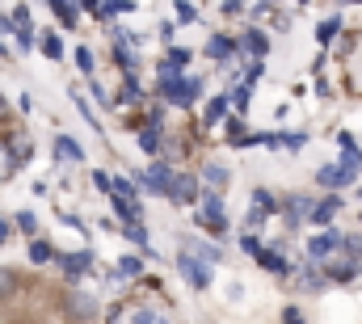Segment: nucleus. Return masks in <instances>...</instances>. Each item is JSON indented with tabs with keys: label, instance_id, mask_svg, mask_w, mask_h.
I'll return each mask as SVG.
<instances>
[{
	"label": "nucleus",
	"instance_id": "obj_1",
	"mask_svg": "<svg viewBox=\"0 0 362 324\" xmlns=\"http://www.w3.org/2000/svg\"><path fill=\"white\" fill-rule=\"evenodd\" d=\"M194 219H198L206 232H223V228H228V215H223V202H219L215 190L198 194V211H194Z\"/></svg>",
	"mask_w": 362,
	"mask_h": 324
},
{
	"label": "nucleus",
	"instance_id": "obj_2",
	"mask_svg": "<svg viewBox=\"0 0 362 324\" xmlns=\"http://www.w3.org/2000/svg\"><path fill=\"white\" fill-rule=\"evenodd\" d=\"M135 177H139V185H144V190H152V194H165V198H169V190H173V177H177V173H173L169 164H152L148 173H135Z\"/></svg>",
	"mask_w": 362,
	"mask_h": 324
},
{
	"label": "nucleus",
	"instance_id": "obj_3",
	"mask_svg": "<svg viewBox=\"0 0 362 324\" xmlns=\"http://www.w3.org/2000/svg\"><path fill=\"white\" fill-rule=\"evenodd\" d=\"M177 265H181V274H185L189 287H198V291L211 287V261H194V253H181Z\"/></svg>",
	"mask_w": 362,
	"mask_h": 324
},
{
	"label": "nucleus",
	"instance_id": "obj_4",
	"mask_svg": "<svg viewBox=\"0 0 362 324\" xmlns=\"http://www.w3.org/2000/svg\"><path fill=\"white\" fill-rule=\"evenodd\" d=\"M358 177V168H350V164L341 161V164H325L320 173H316V181L325 185V190H341V185H350Z\"/></svg>",
	"mask_w": 362,
	"mask_h": 324
},
{
	"label": "nucleus",
	"instance_id": "obj_5",
	"mask_svg": "<svg viewBox=\"0 0 362 324\" xmlns=\"http://www.w3.org/2000/svg\"><path fill=\"white\" fill-rule=\"evenodd\" d=\"M341 241H346V236H337V232H320V236L308 241V257H312V261H325V257H333V253L341 248Z\"/></svg>",
	"mask_w": 362,
	"mask_h": 324
},
{
	"label": "nucleus",
	"instance_id": "obj_6",
	"mask_svg": "<svg viewBox=\"0 0 362 324\" xmlns=\"http://www.w3.org/2000/svg\"><path fill=\"white\" fill-rule=\"evenodd\" d=\"M169 198H173V202H198V177H185V173H177V177H173Z\"/></svg>",
	"mask_w": 362,
	"mask_h": 324
},
{
	"label": "nucleus",
	"instance_id": "obj_7",
	"mask_svg": "<svg viewBox=\"0 0 362 324\" xmlns=\"http://www.w3.org/2000/svg\"><path fill=\"white\" fill-rule=\"evenodd\" d=\"M114 211H118V219H122V224H139V219H144L139 198H118V194H114Z\"/></svg>",
	"mask_w": 362,
	"mask_h": 324
},
{
	"label": "nucleus",
	"instance_id": "obj_8",
	"mask_svg": "<svg viewBox=\"0 0 362 324\" xmlns=\"http://www.w3.org/2000/svg\"><path fill=\"white\" fill-rule=\"evenodd\" d=\"M59 265H64L68 278H81V274L93 265V253H68V257H59Z\"/></svg>",
	"mask_w": 362,
	"mask_h": 324
},
{
	"label": "nucleus",
	"instance_id": "obj_9",
	"mask_svg": "<svg viewBox=\"0 0 362 324\" xmlns=\"http://www.w3.org/2000/svg\"><path fill=\"white\" fill-rule=\"evenodd\" d=\"M337 211H341V198H325V202H316V207H312V224H320V228H325V224H333V215H337Z\"/></svg>",
	"mask_w": 362,
	"mask_h": 324
},
{
	"label": "nucleus",
	"instance_id": "obj_10",
	"mask_svg": "<svg viewBox=\"0 0 362 324\" xmlns=\"http://www.w3.org/2000/svg\"><path fill=\"white\" fill-rule=\"evenodd\" d=\"M206 55H211V59H232V55H236V42L223 38V34H215V38L206 42Z\"/></svg>",
	"mask_w": 362,
	"mask_h": 324
},
{
	"label": "nucleus",
	"instance_id": "obj_11",
	"mask_svg": "<svg viewBox=\"0 0 362 324\" xmlns=\"http://www.w3.org/2000/svg\"><path fill=\"white\" fill-rule=\"evenodd\" d=\"M55 156H59V161H85V152H81V144H76V139H68V135H59V139H55Z\"/></svg>",
	"mask_w": 362,
	"mask_h": 324
},
{
	"label": "nucleus",
	"instance_id": "obj_12",
	"mask_svg": "<svg viewBox=\"0 0 362 324\" xmlns=\"http://www.w3.org/2000/svg\"><path fill=\"white\" fill-rule=\"evenodd\" d=\"M202 181H206V185L219 194V190L228 185V168H223V164H206V168H202Z\"/></svg>",
	"mask_w": 362,
	"mask_h": 324
},
{
	"label": "nucleus",
	"instance_id": "obj_13",
	"mask_svg": "<svg viewBox=\"0 0 362 324\" xmlns=\"http://www.w3.org/2000/svg\"><path fill=\"white\" fill-rule=\"evenodd\" d=\"M286 219H291V224H299V219H312V202H308L303 194H299V198H291V202H286Z\"/></svg>",
	"mask_w": 362,
	"mask_h": 324
},
{
	"label": "nucleus",
	"instance_id": "obj_14",
	"mask_svg": "<svg viewBox=\"0 0 362 324\" xmlns=\"http://www.w3.org/2000/svg\"><path fill=\"white\" fill-rule=\"evenodd\" d=\"M257 261H262L266 270H274V274H286V270H291V265H286V257H282V253H274V248H262V253H257Z\"/></svg>",
	"mask_w": 362,
	"mask_h": 324
},
{
	"label": "nucleus",
	"instance_id": "obj_15",
	"mask_svg": "<svg viewBox=\"0 0 362 324\" xmlns=\"http://www.w3.org/2000/svg\"><path fill=\"white\" fill-rule=\"evenodd\" d=\"M17 156H13V148H8V144H0V181H8V177H13V173H17Z\"/></svg>",
	"mask_w": 362,
	"mask_h": 324
},
{
	"label": "nucleus",
	"instance_id": "obj_16",
	"mask_svg": "<svg viewBox=\"0 0 362 324\" xmlns=\"http://www.w3.org/2000/svg\"><path fill=\"white\" fill-rule=\"evenodd\" d=\"M245 51H253V55L262 59V55L270 51V42H266V34H262V30H249V34H245Z\"/></svg>",
	"mask_w": 362,
	"mask_h": 324
},
{
	"label": "nucleus",
	"instance_id": "obj_17",
	"mask_svg": "<svg viewBox=\"0 0 362 324\" xmlns=\"http://www.w3.org/2000/svg\"><path fill=\"white\" fill-rule=\"evenodd\" d=\"M51 8H55V17H59L68 30L76 25V4H72V0H51Z\"/></svg>",
	"mask_w": 362,
	"mask_h": 324
},
{
	"label": "nucleus",
	"instance_id": "obj_18",
	"mask_svg": "<svg viewBox=\"0 0 362 324\" xmlns=\"http://www.w3.org/2000/svg\"><path fill=\"white\" fill-rule=\"evenodd\" d=\"M299 278H303V287H308V291H320V287H325V274H320L316 265H303V270H299Z\"/></svg>",
	"mask_w": 362,
	"mask_h": 324
},
{
	"label": "nucleus",
	"instance_id": "obj_19",
	"mask_svg": "<svg viewBox=\"0 0 362 324\" xmlns=\"http://www.w3.org/2000/svg\"><path fill=\"white\" fill-rule=\"evenodd\" d=\"M131 8H135L131 0H105V4H101V21H105V17H122V13H131Z\"/></svg>",
	"mask_w": 362,
	"mask_h": 324
},
{
	"label": "nucleus",
	"instance_id": "obj_20",
	"mask_svg": "<svg viewBox=\"0 0 362 324\" xmlns=\"http://www.w3.org/2000/svg\"><path fill=\"white\" fill-rule=\"evenodd\" d=\"M51 257H55V253H51V244H47V241H34V244H30V261H34V265H47Z\"/></svg>",
	"mask_w": 362,
	"mask_h": 324
},
{
	"label": "nucleus",
	"instance_id": "obj_21",
	"mask_svg": "<svg viewBox=\"0 0 362 324\" xmlns=\"http://www.w3.org/2000/svg\"><path fill=\"white\" fill-rule=\"evenodd\" d=\"M127 241L139 244L144 253H152V244H148V232H144V224H127Z\"/></svg>",
	"mask_w": 362,
	"mask_h": 324
},
{
	"label": "nucleus",
	"instance_id": "obj_22",
	"mask_svg": "<svg viewBox=\"0 0 362 324\" xmlns=\"http://www.w3.org/2000/svg\"><path fill=\"white\" fill-rule=\"evenodd\" d=\"M341 30V17H329V21H320V30H316V42H333V34Z\"/></svg>",
	"mask_w": 362,
	"mask_h": 324
},
{
	"label": "nucleus",
	"instance_id": "obj_23",
	"mask_svg": "<svg viewBox=\"0 0 362 324\" xmlns=\"http://www.w3.org/2000/svg\"><path fill=\"white\" fill-rule=\"evenodd\" d=\"M42 55H47V59H64V42H59V34H47V38H42Z\"/></svg>",
	"mask_w": 362,
	"mask_h": 324
},
{
	"label": "nucleus",
	"instance_id": "obj_24",
	"mask_svg": "<svg viewBox=\"0 0 362 324\" xmlns=\"http://www.w3.org/2000/svg\"><path fill=\"white\" fill-rule=\"evenodd\" d=\"M118 274H122V278H139V274H144V261H139V257H122V261H118Z\"/></svg>",
	"mask_w": 362,
	"mask_h": 324
},
{
	"label": "nucleus",
	"instance_id": "obj_25",
	"mask_svg": "<svg viewBox=\"0 0 362 324\" xmlns=\"http://www.w3.org/2000/svg\"><path fill=\"white\" fill-rule=\"evenodd\" d=\"M72 97H76V105H81V114L89 118V127H93V131H97V135H101V122H97V114H93V110H89V101H85V93H81V88H72Z\"/></svg>",
	"mask_w": 362,
	"mask_h": 324
},
{
	"label": "nucleus",
	"instance_id": "obj_26",
	"mask_svg": "<svg viewBox=\"0 0 362 324\" xmlns=\"http://www.w3.org/2000/svg\"><path fill=\"white\" fill-rule=\"evenodd\" d=\"M139 148H144V152H156V148H160V135H156V127H144V131H139Z\"/></svg>",
	"mask_w": 362,
	"mask_h": 324
},
{
	"label": "nucleus",
	"instance_id": "obj_27",
	"mask_svg": "<svg viewBox=\"0 0 362 324\" xmlns=\"http://www.w3.org/2000/svg\"><path fill=\"white\" fill-rule=\"evenodd\" d=\"M223 114H228V97H215V101L206 105V122H219Z\"/></svg>",
	"mask_w": 362,
	"mask_h": 324
},
{
	"label": "nucleus",
	"instance_id": "obj_28",
	"mask_svg": "<svg viewBox=\"0 0 362 324\" xmlns=\"http://www.w3.org/2000/svg\"><path fill=\"white\" fill-rule=\"evenodd\" d=\"M114 194L118 198H135V181L131 177H114Z\"/></svg>",
	"mask_w": 362,
	"mask_h": 324
},
{
	"label": "nucleus",
	"instance_id": "obj_29",
	"mask_svg": "<svg viewBox=\"0 0 362 324\" xmlns=\"http://www.w3.org/2000/svg\"><path fill=\"white\" fill-rule=\"evenodd\" d=\"M173 8H177V21H181V25H189V21H194V17H198V13H194V4H189V0H177V4H173Z\"/></svg>",
	"mask_w": 362,
	"mask_h": 324
},
{
	"label": "nucleus",
	"instance_id": "obj_30",
	"mask_svg": "<svg viewBox=\"0 0 362 324\" xmlns=\"http://www.w3.org/2000/svg\"><path fill=\"white\" fill-rule=\"evenodd\" d=\"M278 144H282V148H291V152H299V148L308 144V135H303V131H299V135H278Z\"/></svg>",
	"mask_w": 362,
	"mask_h": 324
},
{
	"label": "nucleus",
	"instance_id": "obj_31",
	"mask_svg": "<svg viewBox=\"0 0 362 324\" xmlns=\"http://www.w3.org/2000/svg\"><path fill=\"white\" fill-rule=\"evenodd\" d=\"M93 185H97V190H105V194H114V177H110V173H101V168L93 173Z\"/></svg>",
	"mask_w": 362,
	"mask_h": 324
},
{
	"label": "nucleus",
	"instance_id": "obj_32",
	"mask_svg": "<svg viewBox=\"0 0 362 324\" xmlns=\"http://www.w3.org/2000/svg\"><path fill=\"white\" fill-rule=\"evenodd\" d=\"M76 64H81V72H85V76H93V51H89V47H81V51H76Z\"/></svg>",
	"mask_w": 362,
	"mask_h": 324
},
{
	"label": "nucleus",
	"instance_id": "obj_33",
	"mask_svg": "<svg viewBox=\"0 0 362 324\" xmlns=\"http://www.w3.org/2000/svg\"><path fill=\"white\" fill-rule=\"evenodd\" d=\"M13 156H17V161H25V156H34V148H30V139H13Z\"/></svg>",
	"mask_w": 362,
	"mask_h": 324
},
{
	"label": "nucleus",
	"instance_id": "obj_34",
	"mask_svg": "<svg viewBox=\"0 0 362 324\" xmlns=\"http://www.w3.org/2000/svg\"><path fill=\"white\" fill-rule=\"evenodd\" d=\"M17 224H21V232H30V236H34V228H38L34 211H21V215H17Z\"/></svg>",
	"mask_w": 362,
	"mask_h": 324
},
{
	"label": "nucleus",
	"instance_id": "obj_35",
	"mask_svg": "<svg viewBox=\"0 0 362 324\" xmlns=\"http://www.w3.org/2000/svg\"><path fill=\"white\" fill-rule=\"evenodd\" d=\"M13 25H17V30H30V13H25V8H21V4H17V8H13Z\"/></svg>",
	"mask_w": 362,
	"mask_h": 324
},
{
	"label": "nucleus",
	"instance_id": "obj_36",
	"mask_svg": "<svg viewBox=\"0 0 362 324\" xmlns=\"http://www.w3.org/2000/svg\"><path fill=\"white\" fill-rule=\"evenodd\" d=\"M139 97H144V93H139V84H135L131 76H127V88H122V101H139Z\"/></svg>",
	"mask_w": 362,
	"mask_h": 324
},
{
	"label": "nucleus",
	"instance_id": "obj_37",
	"mask_svg": "<svg viewBox=\"0 0 362 324\" xmlns=\"http://www.w3.org/2000/svg\"><path fill=\"white\" fill-rule=\"evenodd\" d=\"M185 93H189V101L202 93V76H185Z\"/></svg>",
	"mask_w": 362,
	"mask_h": 324
},
{
	"label": "nucleus",
	"instance_id": "obj_38",
	"mask_svg": "<svg viewBox=\"0 0 362 324\" xmlns=\"http://www.w3.org/2000/svg\"><path fill=\"white\" fill-rule=\"evenodd\" d=\"M169 64H177V68H185V64H189V51H181V47H173V51H169Z\"/></svg>",
	"mask_w": 362,
	"mask_h": 324
},
{
	"label": "nucleus",
	"instance_id": "obj_39",
	"mask_svg": "<svg viewBox=\"0 0 362 324\" xmlns=\"http://www.w3.org/2000/svg\"><path fill=\"white\" fill-rule=\"evenodd\" d=\"M249 88H253V84H245V88H236V97H232V101H236V110H240V114H245V105H249Z\"/></svg>",
	"mask_w": 362,
	"mask_h": 324
},
{
	"label": "nucleus",
	"instance_id": "obj_40",
	"mask_svg": "<svg viewBox=\"0 0 362 324\" xmlns=\"http://www.w3.org/2000/svg\"><path fill=\"white\" fill-rule=\"evenodd\" d=\"M4 295H13V274H8V270H0V299H4Z\"/></svg>",
	"mask_w": 362,
	"mask_h": 324
},
{
	"label": "nucleus",
	"instance_id": "obj_41",
	"mask_svg": "<svg viewBox=\"0 0 362 324\" xmlns=\"http://www.w3.org/2000/svg\"><path fill=\"white\" fill-rule=\"evenodd\" d=\"M240 248H245V253H253V257H257V253H262V241H257V236H245V241H240Z\"/></svg>",
	"mask_w": 362,
	"mask_h": 324
},
{
	"label": "nucleus",
	"instance_id": "obj_42",
	"mask_svg": "<svg viewBox=\"0 0 362 324\" xmlns=\"http://www.w3.org/2000/svg\"><path fill=\"white\" fill-rule=\"evenodd\" d=\"M282 324H303V316H299V308H286V312H282Z\"/></svg>",
	"mask_w": 362,
	"mask_h": 324
},
{
	"label": "nucleus",
	"instance_id": "obj_43",
	"mask_svg": "<svg viewBox=\"0 0 362 324\" xmlns=\"http://www.w3.org/2000/svg\"><path fill=\"white\" fill-rule=\"evenodd\" d=\"M81 4H85V8H89L93 17H101V0H81Z\"/></svg>",
	"mask_w": 362,
	"mask_h": 324
},
{
	"label": "nucleus",
	"instance_id": "obj_44",
	"mask_svg": "<svg viewBox=\"0 0 362 324\" xmlns=\"http://www.w3.org/2000/svg\"><path fill=\"white\" fill-rule=\"evenodd\" d=\"M131 316H135V324H152V312H144V308H139V312H131Z\"/></svg>",
	"mask_w": 362,
	"mask_h": 324
},
{
	"label": "nucleus",
	"instance_id": "obj_45",
	"mask_svg": "<svg viewBox=\"0 0 362 324\" xmlns=\"http://www.w3.org/2000/svg\"><path fill=\"white\" fill-rule=\"evenodd\" d=\"M0 30H13V17H0Z\"/></svg>",
	"mask_w": 362,
	"mask_h": 324
},
{
	"label": "nucleus",
	"instance_id": "obj_46",
	"mask_svg": "<svg viewBox=\"0 0 362 324\" xmlns=\"http://www.w3.org/2000/svg\"><path fill=\"white\" fill-rule=\"evenodd\" d=\"M4 236H8V228H4V224H0V244H4Z\"/></svg>",
	"mask_w": 362,
	"mask_h": 324
},
{
	"label": "nucleus",
	"instance_id": "obj_47",
	"mask_svg": "<svg viewBox=\"0 0 362 324\" xmlns=\"http://www.w3.org/2000/svg\"><path fill=\"white\" fill-rule=\"evenodd\" d=\"M0 110H4V97H0Z\"/></svg>",
	"mask_w": 362,
	"mask_h": 324
},
{
	"label": "nucleus",
	"instance_id": "obj_48",
	"mask_svg": "<svg viewBox=\"0 0 362 324\" xmlns=\"http://www.w3.org/2000/svg\"><path fill=\"white\" fill-rule=\"evenodd\" d=\"M354 4H362V0H354Z\"/></svg>",
	"mask_w": 362,
	"mask_h": 324
}]
</instances>
